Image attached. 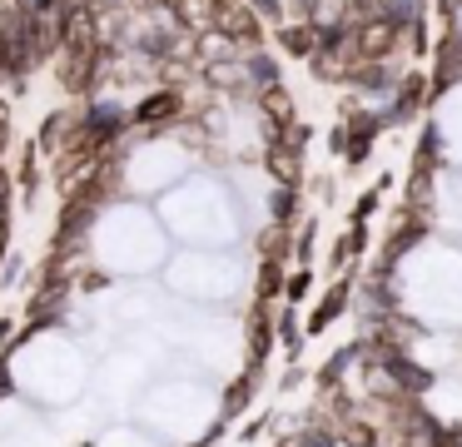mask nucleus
I'll return each mask as SVG.
<instances>
[{"label": "nucleus", "mask_w": 462, "mask_h": 447, "mask_svg": "<svg viewBox=\"0 0 462 447\" xmlns=\"http://www.w3.org/2000/svg\"><path fill=\"white\" fill-rule=\"evenodd\" d=\"M273 293H279V258H263V268H259V303H269Z\"/></svg>", "instance_id": "1a4fd4ad"}, {"label": "nucleus", "mask_w": 462, "mask_h": 447, "mask_svg": "<svg viewBox=\"0 0 462 447\" xmlns=\"http://www.w3.org/2000/svg\"><path fill=\"white\" fill-rule=\"evenodd\" d=\"M5 338H11V323H0V348H5Z\"/></svg>", "instance_id": "6ab92c4d"}, {"label": "nucleus", "mask_w": 462, "mask_h": 447, "mask_svg": "<svg viewBox=\"0 0 462 447\" xmlns=\"http://www.w3.org/2000/svg\"><path fill=\"white\" fill-rule=\"evenodd\" d=\"M309 284H313V278H309V268H299V274H293L289 284H283V293H289V303H299V298L309 293Z\"/></svg>", "instance_id": "f8f14e48"}, {"label": "nucleus", "mask_w": 462, "mask_h": 447, "mask_svg": "<svg viewBox=\"0 0 462 447\" xmlns=\"http://www.w3.org/2000/svg\"><path fill=\"white\" fill-rule=\"evenodd\" d=\"M269 164H273V174H279L283 184H293V169H299V164H293V154H283V149H273V154H269Z\"/></svg>", "instance_id": "9b49d317"}, {"label": "nucleus", "mask_w": 462, "mask_h": 447, "mask_svg": "<svg viewBox=\"0 0 462 447\" xmlns=\"http://www.w3.org/2000/svg\"><path fill=\"white\" fill-rule=\"evenodd\" d=\"M279 45L289 50V55H319V30H309V25H283Z\"/></svg>", "instance_id": "20e7f679"}, {"label": "nucleus", "mask_w": 462, "mask_h": 447, "mask_svg": "<svg viewBox=\"0 0 462 447\" xmlns=\"http://www.w3.org/2000/svg\"><path fill=\"white\" fill-rule=\"evenodd\" d=\"M259 5V15H269V20H279V0H254Z\"/></svg>", "instance_id": "dca6fc26"}, {"label": "nucleus", "mask_w": 462, "mask_h": 447, "mask_svg": "<svg viewBox=\"0 0 462 447\" xmlns=\"http://www.w3.org/2000/svg\"><path fill=\"white\" fill-rule=\"evenodd\" d=\"M462 79V40L457 35H442L438 40V85H457Z\"/></svg>", "instance_id": "f03ea898"}, {"label": "nucleus", "mask_w": 462, "mask_h": 447, "mask_svg": "<svg viewBox=\"0 0 462 447\" xmlns=\"http://www.w3.org/2000/svg\"><path fill=\"white\" fill-rule=\"evenodd\" d=\"M174 115H180V95H174V89H160V95H150L140 109H134L140 125H160V119H174Z\"/></svg>", "instance_id": "7ed1b4c3"}, {"label": "nucleus", "mask_w": 462, "mask_h": 447, "mask_svg": "<svg viewBox=\"0 0 462 447\" xmlns=\"http://www.w3.org/2000/svg\"><path fill=\"white\" fill-rule=\"evenodd\" d=\"M11 144V119H5V105H0V149Z\"/></svg>", "instance_id": "f3484780"}, {"label": "nucleus", "mask_w": 462, "mask_h": 447, "mask_svg": "<svg viewBox=\"0 0 462 447\" xmlns=\"http://www.w3.org/2000/svg\"><path fill=\"white\" fill-rule=\"evenodd\" d=\"M303 447H333V437H309Z\"/></svg>", "instance_id": "a211bd4d"}, {"label": "nucleus", "mask_w": 462, "mask_h": 447, "mask_svg": "<svg viewBox=\"0 0 462 447\" xmlns=\"http://www.w3.org/2000/svg\"><path fill=\"white\" fill-rule=\"evenodd\" d=\"M95 65H100V40H95L90 10L65 5V40H60V79H65V89H90Z\"/></svg>", "instance_id": "f257e3e1"}, {"label": "nucleus", "mask_w": 462, "mask_h": 447, "mask_svg": "<svg viewBox=\"0 0 462 447\" xmlns=\"http://www.w3.org/2000/svg\"><path fill=\"white\" fill-rule=\"evenodd\" d=\"M273 209H279V224H283V219L293 214V194H279V199H273Z\"/></svg>", "instance_id": "2eb2a0df"}, {"label": "nucleus", "mask_w": 462, "mask_h": 447, "mask_svg": "<svg viewBox=\"0 0 462 447\" xmlns=\"http://www.w3.org/2000/svg\"><path fill=\"white\" fill-rule=\"evenodd\" d=\"M279 333H283V343H289V348H299V328H293V318H283Z\"/></svg>", "instance_id": "4468645a"}, {"label": "nucleus", "mask_w": 462, "mask_h": 447, "mask_svg": "<svg viewBox=\"0 0 462 447\" xmlns=\"http://www.w3.org/2000/svg\"><path fill=\"white\" fill-rule=\"evenodd\" d=\"M422 89H428L422 79H408V85L398 89V105H393V115H398V119L418 115V109H422Z\"/></svg>", "instance_id": "0eeeda50"}, {"label": "nucleus", "mask_w": 462, "mask_h": 447, "mask_svg": "<svg viewBox=\"0 0 462 447\" xmlns=\"http://www.w3.org/2000/svg\"><path fill=\"white\" fill-rule=\"evenodd\" d=\"M60 129H65V115H51V119H45V129H41V144L55 149V144H60Z\"/></svg>", "instance_id": "ddd939ff"}, {"label": "nucleus", "mask_w": 462, "mask_h": 447, "mask_svg": "<svg viewBox=\"0 0 462 447\" xmlns=\"http://www.w3.org/2000/svg\"><path fill=\"white\" fill-rule=\"evenodd\" d=\"M343 303H348V284H338V288H328V298H323L319 308H313V318H309V333H319L323 323H333V318L343 313Z\"/></svg>", "instance_id": "39448f33"}, {"label": "nucleus", "mask_w": 462, "mask_h": 447, "mask_svg": "<svg viewBox=\"0 0 462 447\" xmlns=\"http://www.w3.org/2000/svg\"><path fill=\"white\" fill-rule=\"evenodd\" d=\"M263 109H269V115H273V125H289V119H293V105H289V99H283V89H263Z\"/></svg>", "instance_id": "6e6552de"}, {"label": "nucleus", "mask_w": 462, "mask_h": 447, "mask_svg": "<svg viewBox=\"0 0 462 447\" xmlns=\"http://www.w3.org/2000/svg\"><path fill=\"white\" fill-rule=\"evenodd\" d=\"M373 129H378V119H353V129H348V159H353V164H363V159H368V149H373Z\"/></svg>", "instance_id": "423d86ee"}, {"label": "nucleus", "mask_w": 462, "mask_h": 447, "mask_svg": "<svg viewBox=\"0 0 462 447\" xmlns=\"http://www.w3.org/2000/svg\"><path fill=\"white\" fill-rule=\"evenodd\" d=\"M263 353H269V318L259 308V318H254V363H263Z\"/></svg>", "instance_id": "9d476101"}]
</instances>
